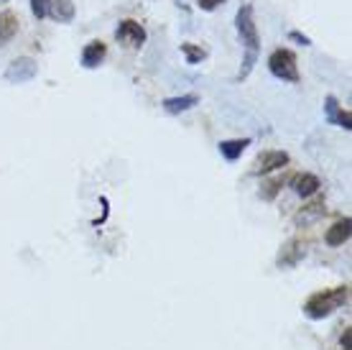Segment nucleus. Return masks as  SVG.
I'll return each mask as SVG.
<instances>
[{"instance_id": "f8f14e48", "label": "nucleus", "mask_w": 352, "mask_h": 350, "mask_svg": "<svg viewBox=\"0 0 352 350\" xmlns=\"http://www.w3.org/2000/svg\"><path fill=\"white\" fill-rule=\"evenodd\" d=\"M350 233H352V220L350 218H342L337 220L332 228L327 230V245H332V248H337V245H344L347 240H350Z\"/></svg>"}, {"instance_id": "9b49d317", "label": "nucleus", "mask_w": 352, "mask_h": 350, "mask_svg": "<svg viewBox=\"0 0 352 350\" xmlns=\"http://www.w3.org/2000/svg\"><path fill=\"white\" fill-rule=\"evenodd\" d=\"M107 56V44L105 41H89L85 49H82V67L85 70H97Z\"/></svg>"}, {"instance_id": "f03ea898", "label": "nucleus", "mask_w": 352, "mask_h": 350, "mask_svg": "<svg viewBox=\"0 0 352 350\" xmlns=\"http://www.w3.org/2000/svg\"><path fill=\"white\" fill-rule=\"evenodd\" d=\"M350 299V287H337V289H327V291H317L307 299L304 305V312L311 320H324L332 312H337L342 305H347Z\"/></svg>"}, {"instance_id": "39448f33", "label": "nucleus", "mask_w": 352, "mask_h": 350, "mask_svg": "<svg viewBox=\"0 0 352 350\" xmlns=\"http://www.w3.org/2000/svg\"><path fill=\"white\" fill-rule=\"evenodd\" d=\"M38 74V64H36L31 56H21V59H13L6 70V79L10 85H23V82H31V79Z\"/></svg>"}, {"instance_id": "dca6fc26", "label": "nucleus", "mask_w": 352, "mask_h": 350, "mask_svg": "<svg viewBox=\"0 0 352 350\" xmlns=\"http://www.w3.org/2000/svg\"><path fill=\"white\" fill-rule=\"evenodd\" d=\"M250 146V138H228V141H220V154L228 161H238L245 149Z\"/></svg>"}, {"instance_id": "a211bd4d", "label": "nucleus", "mask_w": 352, "mask_h": 350, "mask_svg": "<svg viewBox=\"0 0 352 350\" xmlns=\"http://www.w3.org/2000/svg\"><path fill=\"white\" fill-rule=\"evenodd\" d=\"M49 6H52V0H31V13L36 21H44L49 16Z\"/></svg>"}, {"instance_id": "20e7f679", "label": "nucleus", "mask_w": 352, "mask_h": 350, "mask_svg": "<svg viewBox=\"0 0 352 350\" xmlns=\"http://www.w3.org/2000/svg\"><path fill=\"white\" fill-rule=\"evenodd\" d=\"M115 39H118V44L128 46V49H141L146 44V28L138 23V21H133V18H125L118 23L115 28Z\"/></svg>"}, {"instance_id": "4468645a", "label": "nucleus", "mask_w": 352, "mask_h": 350, "mask_svg": "<svg viewBox=\"0 0 352 350\" xmlns=\"http://www.w3.org/2000/svg\"><path fill=\"white\" fill-rule=\"evenodd\" d=\"M77 16V8L72 0H52L49 6V18H54L56 23H72Z\"/></svg>"}, {"instance_id": "6ab92c4d", "label": "nucleus", "mask_w": 352, "mask_h": 350, "mask_svg": "<svg viewBox=\"0 0 352 350\" xmlns=\"http://www.w3.org/2000/svg\"><path fill=\"white\" fill-rule=\"evenodd\" d=\"M283 187V179H271V182L263 184V189H261V197L263 200H273L276 194H278V189Z\"/></svg>"}, {"instance_id": "423d86ee", "label": "nucleus", "mask_w": 352, "mask_h": 350, "mask_svg": "<svg viewBox=\"0 0 352 350\" xmlns=\"http://www.w3.org/2000/svg\"><path fill=\"white\" fill-rule=\"evenodd\" d=\"M304 256H307V243L301 238H291L289 243H283V248L276 256V266L278 269H294V266H299Z\"/></svg>"}, {"instance_id": "f257e3e1", "label": "nucleus", "mask_w": 352, "mask_h": 350, "mask_svg": "<svg viewBox=\"0 0 352 350\" xmlns=\"http://www.w3.org/2000/svg\"><path fill=\"white\" fill-rule=\"evenodd\" d=\"M235 28H238L240 44L245 49V56H243V64H240L238 72V82L250 77L253 67L258 64V54H261V34H258L256 26V13H253V6L250 3H243L235 13Z\"/></svg>"}, {"instance_id": "1a4fd4ad", "label": "nucleus", "mask_w": 352, "mask_h": 350, "mask_svg": "<svg viewBox=\"0 0 352 350\" xmlns=\"http://www.w3.org/2000/svg\"><path fill=\"white\" fill-rule=\"evenodd\" d=\"M324 215H327L324 200H314V202H309V205H304V207L294 215V225H296V228H307V225L319 223Z\"/></svg>"}, {"instance_id": "2eb2a0df", "label": "nucleus", "mask_w": 352, "mask_h": 350, "mask_svg": "<svg viewBox=\"0 0 352 350\" xmlns=\"http://www.w3.org/2000/svg\"><path fill=\"white\" fill-rule=\"evenodd\" d=\"M18 16L13 10H0V46H6L13 41V36L18 34Z\"/></svg>"}, {"instance_id": "6e6552de", "label": "nucleus", "mask_w": 352, "mask_h": 350, "mask_svg": "<svg viewBox=\"0 0 352 350\" xmlns=\"http://www.w3.org/2000/svg\"><path fill=\"white\" fill-rule=\"evenodd\" d=\"M324 118L332 125H340L344 131H352V115L350 110H342V105L337 103L335 95H327L324 97Z\"/></svg>"}, {"instance_id": "0eeeda50", "label": "nucleus", "mask_w": 352, "mask_h": 350, "mask_svg": "<svg viewBox=\"0 0 352 350\" xmlns=\"http://www.w3.org/2000/svg\"><path fill=\"white\" fill-rule=\"evenodd\" d=\"M289 161H291V156L286 151H263V154L256 158L253 174H271L276 169H283Z\"/></svg>"}, {"instance_id": "7ed1b4c3", "label": "nucleus", "mask_w": 352, "mask_h": 350, "mask_svg": "<svg viewBox=\"0 0 352 350\" xmlns=\"http://www.w3.org/2000/svg\"><path fill=\"white\" fill-rule=\"evenodd\" d=\"M268 70L273 77L283 79V82H299V59L291 49H276L268 56Z\"/></svg>"}, {"instance_id": "f3484780", "label": "nucleus", "mask_w": 352, "mask_h": 350, "mask_svg": "<svg viewBox=\"0 0 352 350\" xmlns=\"http://www.w3.org/2000/svg\"><path fill=\"white\" fill-rule=\"evenodd\" d=\"M182 54L186 56V64H199V61L207 56V49H202V46L197 44H189V41H184L182 44Z\"/></svg>"}, {"instance_id": "4be33fe9", "label": "nucleus", "mask_w": 352, "mask_h": 350, "mask_svg": "<svg viewBox=\"0 0 352 350\" xmlns=\"http://www.w3.org/2000/svg\"><path fill=\"white\" fill-rule=\"evenodd\" d=\"M350 327H344V335H342V348L344 350H350Z\"/></svg>"}, {"instance_id": "ddd939ff", "label": "nucleus", "mask_w": 352, "mask_h": 350, "mask_svg": "<svg viewBox=\"0 0 352 350\" xmlns=\"http://www.w3.org/2000/svg\"><path fill=\"white\" fill-rule=\"evenodd\" d=\"M161 105H164V110H166L168 115H179V113H186V110H192L194 105H199V95L189 92V95L166 97Z\"/></svg>"}, {"instance_id": "aec40b11", "label": "nucleus", "mask_w": 352, "mask_h": 350, "mask_svg": "<svg viewBox=\"0 0 352 350\" xmlns=\"http://www.w3.org/2000/svg\"><path fill=\"white\" fill-rule=\"evenodd\" d=\"M222 3H225V0H197V8H199V10H207V13H210V10L220 8Z\"/></svg>"}, {"instance_id": "9d476101", "label": "nucleus", "mask_w": 352, "mask_h": 350, "mask_svg": "<svg viewBox=\"0 0 352 350\" xmlns=\"http://www.w3.org/2000/svg\"><path fill=\"white\" fill-rule=\"evenodd\" d=\"M291 189L299 194V197H304V200H309V197H314V194L319 192V187H322V182H319L317 174H309V172H304V174H296L291 176Z\"/></svg>"}, {"instance_id": "412c9836", "label": "nucleus", "mask_w": 352, "mask_h": 350, "mask_svg": "<svg viewBox=\"0 0 352 350\" xmlns=\"http://www.w3.org/2000/svg\"><path fill=\"white\" fill-rule=\"evenodd\" d=\"M289 39H291V41H296V44H301V46H311V39H309V36H304L301 31H291Z\"/></svg>"}]
</instances>
